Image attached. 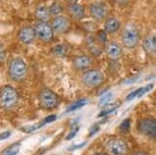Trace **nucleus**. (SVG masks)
Here are the masks:
<instances>
[{"instance_id":"f03ea898","label":"nucleus","mask_w":156,"mask_h":155,"mask_svg":"<svg viewBox=\"0 0 156 155\" xmlns=\"http://www.w3.org/2000/svg\"><path fill=\"white\" fill-rule=\"evenodd\" d=\"M19 102V93L13 87L5 85L0 90V106L8 110L13 108Z\"/></svg>"},{"instance_id":"dca6fc26","label":"nucleus","mask_w":156,"mask_h":155,"mask_svg":"<svg viewBox=\"0 0 156 155\" xmlns=\"http://www.w3.org/2000/svg\"><path fill=\"white\" fill-rule=\"evenodd\" d=\"M120 29V22L115 16H109L104 22V31L107 34H114Z\"/></svg>"},{"instance_id":"aec40b11","label":"nucleus","mask_w":156,"mask_h":155,"mask_svg":"<svg viewBox=\"0 0 156 155\" xmlns=\"http://www.w3.org/2000/svg\"><path fill=\"white\" fill-rule=\"evenodd\" d=\"M49 9H50V12H51L52 17L57 16H61L62 12H63L62 5H61L60 2H58V1L52 2V4L49 6Z\"/></svg>"},{"instance_id":"0eeeda50","label":"nucleus","mask_w":156,"mask_h":155,"mask_svg":"<svg viewBox=\"0 0 156 155\" xmlns=\"http://www.w3.org/2000/svg\"><path fill=\"white\" fill-rule=\"evenodd\" d=\"M106 150L111 155H126L129 152V146L126 141L119 138H112L106 142Z\"/></svg>"},{"instance_id":"72a5a7b5","label":"nucleus","mask_w":156,"mask_h":155,"mask_svg":"<svg viewBox=\"0 0 156 155\" xmlns=\"http://www.w3.org/2000/svg\"><path fill=\"white\" fill-rule=\"evenodd\" d=\"M85 145H86V142L82 143V144H80V145H73V147H69V150H75V149H78V148H82V147H84Z\"/></svg>"},{"instance_id":"f8f14e48","label":"nucleus","mask_w":156,"mask_h":155,"mask_svg":"<svg viewBox=\"0 0 156 155\" xmlns=\"http://www.w3.org/2000/svg\"><path fill=\"white\" fill-rule=\"evenodd\" d=\"M91 64H92V58L89 55H79L73 60V68L80 72H86L87 69H90Z\"/></svg>"},{"instance_id":"cd10ccee","label":"nucleus","mask_w":156,"mask_h":155,"mask_svg":"<svg viewBox=\"0 0 156 155\" xmlns=\"http://www.w3.org/2000/svg\"><path fill=\"white\" fill-rule=\"evenodd\" d=\"M140 92H141V88H138L137 90H135V91H133L132 93H129V94L126 96V100L128 101H131V100H133V99H135L136 97H139V94H140Z\"/></svg>"},{"instance_id":"ddd939ff","label":"nucleus","mask_w":156,"mask_h":155,"mask_svg":"<svg viewBox=\"0 0 156 155\" xmlns=\"http://www.w3.org/2000/svg\"><path fill=\"white\" fill-rule=\"evenodd\" d=\"M105 52H106L108 58H110L111 60H119L123 55V50L122 46L115 42L108 43L106 47H105Z\"/></svg>"},{"instance_id":"58836bf2","label":"nucleus","mask_w":156,"mask_h":155,"mask_svg":"<svg viewBox=\"0 0 156 155\" xmlns=\"http://www.w3.org/2000/svg\"><path fill=\"white\" fill-rule=\"evenodd\" d=\"M154 137H155V139H156V131H155V134H154Z\"/></svg>"},{"instance_id":"f257e3e1","label":"nucleus","mask_w":156,"mask_h":155,"mask_svg":"<svg viewBox=\"0 0 156 155\" xmlns=\"http://www.w3.org/2000/svg\"><path fill=\"white\" fill-rule=\"evenodd\" d=\"M28 66L20 57L12 58L8 64V76L14 82H22L27 78Z\"/></svg>"},{"instance_id":"2eb2a0df","label":"nucleus","mask_w":156,"mask_h":155,"mask_svg":"<svg viewBox=\"0 0 156 155\" xmlns=\"http://www.w3.org/2000/svg\"><path fill=\"white\" fill-rule=\"evenodd\" d=\"M86 41H87L88 49H89V51L92 53V55H94V56H99V55H101V53H102L101 45L102 44L99 42L96 36L95 37L89 36L87 38Z\"/></svg>"},{"instance_id":"4be33fe9","label":"nucleus","mask_w":156,"mask_h":155,"mask_svg":"<svg viewBox=\"0 0 156 155\" xmlns=\"http://www.w3.org/2000/svg\"><path fill=\"white\" fill-rule=\"evenodd\" d=\"M88 103V100L87 99H80V100H76L73 103H72L69 105V107H67L66 109V112H70V111H75V110L79 109V108L85 106Z\"/></svg>"},{"instance_id":"f704fd0d","label":"nucleus","mask_w":156,"mask_h":155,"mask_svg":"<svg viewBox=\"0 0 156 155\" xmlns=\"http://www.w3.org/2000/svg\"><path fill=\"white\" fill-rule=\"evenodd\" d=\"M132 155H148V154L144 151H136V152H134Z\"/></svg>"},{"instance_id":"b1692460","label":"nucleus","mask_w":156,"mask_h":155,"mask_svg":"<svg viewBox=\"0 0 156 155\" xmlns=\"http://www.w3.org/2000/svg\"><path fill=\"white\" fill-rule=\"evenodd\" d=\"M113 97V94L111 92H107L105 93V94H103V96H101V98H100L99 100V104L100 105H105L107 103H109L111 101V99Z\"/></svg>"},{"instance_id":"6e6552de","label":"nucleus","mask_w":156,"mask_h":155,"mask_svg":"<svg viewBox=\"0 0 156 155\" xmlns=\"http://www.w3.org/2000/svg\"><path fill=\"white\" fill-rule=\"evenodd\" d=\"M89 12L91 14V16L95 20H97V22H103V20L106 19L108 12L107 5L103 1L92 2L89 7Z\"/></svg>"},{"instance_id":"e433bc0d","label":"nucleus","mask_w":156,"mask_h":155,"mask_svg":"<svg viewBox=\"0 0 156 155\" xmlns=\"http://www.w3.org/2000/svg\"><path fill=\"white\" fill-rule=\"evenodd\" d=\"M66 1L67 2V3H69V4H72V3H76L78 0H66Z\"/></svg>"},{"instance_id":"4c0bfd02","label":"nucleus","mask_w":156,"mask_h":155,"mask_svg":"<svg viewBox=\"0 0 156 155\" xmlns=\"http://www.w3.org/2000/svg\"><path fill=\"white\" fill-rule=\"evenodd\" d=\"M94 155H106L105 153H96V154H94Z\"/></svg>"},{"instance_id":"6ab92c4d","label":"nucleus","mask_w":156,"mask_h":155,"mask_svg":"<svg viewBox=\"0 0 156 155\" xmlns=\"http://www.w3.org/2000/svg\"><path fill=\"white\" fill-rule=\"evenodd\" d=\"M69 52V47L66 44H57L50 49V53L55 57H64Z\"/></svg>"},{"instance_id":"a878e982","label":"nucleus","mask_w":156,"mask_h":155,"mask_svg":"<svg viewBox=\"0 0 156 155\" xmlns=\"http://www.w3.org/2000/svg\"><path fill=\"white\" fill-rule=\"evenodd\" d=\"M79 130H80V127H79L78 125H73V127H72V131L69 132V136H66V140L69 141V140H72L73 138H75L76 135L78 134V132Z\"/></svg>"},{"instance_id":"423d86ee","label":"nucleus","mask_w":156,"mask_h":155,"mask_svg":"<svg viewBox=\"0 0 156 155\" xmlns=\"http://www.w3.org/2000/svg\"><path fill=\"white\" fill-rule=\"evenodd\" d=\"M82 82L88 88H96L104 82V75L98 69H88L82 76Z\"/></svg>"},{"instance_id":"39448f33","label":"nucleus","mask_w":156,"mask_h":155,"mask_svg":"<svg viewBox=\"0 0 156 155\" xmlns=\"http://www.w3.org/2000/svg\"><path fill=\"white\" fill-rule=\"evenodd\" d=\"M39 102L45 109H53L59 104V97L52 90L43 88L39 93Z\"/></svg>"},{"instance_id":"c85d7f7f","label":"nucleus","mask_w":156,"mask_h":155,"mask_svg":"<svg viewBox=\"0 0 156 155\" xmlns=\"http://www.w3.org/2000/svg\"><path fill=\"white\" fill-rule=\"evenodd\" d=\"M151 89H153V84H149V85H147V86H145V87H142V88H141V92H140V94H139V97H141V96H143V95H145L146 93L149 92Z\"/></svg>"},{"instance_id":"1a4fd4ad","label":"nucleus","mask_w":156,"mask_h":155,"mask_svg":"<svg viewBox=\"0 0 156 155\" xmlns=\"http://www.w3.org/2000/svg\"><path fill=\"white\" fill-rule=\"evenodd\" d=\"M51 26H52V29H53L54 33L59 34V35L66 34L70 29V20L67 16L61 14V16L52 17Z\"/></svg>"},{"instance_id":"f3484780","label":"nucleus","mask_w":156,"mask_h":155,"mask_svg":"<svg viewBox=\"0 0 156 155\" xmlns=\"http://www.w3.org/2000/svg\"><path fill=\"white\" fill-rule=\"evenodd\" d=\"M69 12L73 19L82 20L85 17V7L78 2L72 3L69 6Z\"/></svg>"},{"instance_id":"7c9ffc66","label":"nucleus","mask_w":156,"mask_h":155,"mask_svg":"<svg viewBox=\"0 0 156 155\" xmlns=\"http://www.w3.org/2000/svg\"><path fill=\"white\" fill-rule=\"evenodd\" d=\"M55 119H56V115L52 114V115H49V116H47V118H45V119H44V121L41 122V124L44 125H46V124H49V122H54Z\"/></svg>"},{"instance_id":"9b49d317","label":"nucleus","mask_w":156,"mask_h":155,"mask_svg":"<svg viewBox=\"0 0 156 155\" xmlns=\"http://www.w3.org/2000/svg\"><path fill=\"white\" fill-rule=\"evenodd\" d=\"M138 130L146 136H154L156 131V121L154 118H143L138 122Z\"/></svg>"},{"instance_id":"7ed1b4c3","label":"nucleus","mask_w":156,"mask_h":155,"mask_svg":"<svg viewBox=\"0 0 156 155\" xmlns=\"http://www.w3.org/2000/svg\"><path fill=\"white\" fill-rule=\"evenodd\" d=\"M140 40V34L137 27L133 24H128L122 30V44L123 47L133 49L138 45Z\"/></svg>"},{"instance_id":"bb28decb","label":"nucleus","mask_w":156,"mask_h":155,"mask_svg":"<svg viewBox=\"0 0 156 155\" xmlns=\"http://www.w3.org/2000/svg\"><path fill=\"white\" fill-rule=\"evenodd\" d=\"M106 34L107 33L105 31H99L96 35L97 39H98V41L102 44V45H104L105 42H106Z\"/></svg>"},{"instance_id":"c756f323","label":"nucleus","mask_w":156,"mask_h":155,"mask_svg":"<svg viewBox=\"0 0 156 155\" xmlns=\"http://www.w3.org/2000/svg\"><path fill=\"white\" fill-rule=\"evenodd\" d=\"M6 58V50L3 46L0 44V63H2Z\"/></svg>"},{"instance_id":"2f4dec72","label":"nucleus","mask_w":156,"mask_h":155,"mask_svg":"<svg viewBox=\"0 0 156 155\" xmlns=\"http://www.w3.org/2000/svg\"><path fill=\"white\" fill-rule=\"evenodd\" d=\"M10 136H11V133H10L9 131L3 132V133L0 134V141H2V140H5V139H8Z\"/></svg>"},{"instance_id":"20e7f679","label":"nucleus","mask_w":156,"mask_h":155,"mask_svg":"<svg viewBox=\"0 0 156 155\" xmlns=\"http://www.w3.org/2000/svg\"><path fill=\"white\" fill-rule=\"evenodd\" d=\"M36 38L43 43H49L53 40L54 31L48 22H37L34 26Z\"/></svg>"},{"instance_id":"c9c22d12","label":"nucleus","mask_w":156,"mask_h":155,"mask_svg":"<svg viewBox=\"0 0 156 155\" xmlns=\"http://www.w3.org/2000/svg\"><path fill=\"white\" fill-rule=\"evenodd\" d=\"M98 130H99V127H98V125H96V128H93V129H92V131L90 132V136H93V135H94V133H96V132L98 131Z\"/></svg>"},{"instance_id":"ea45409f","label":"nucleus","mask_w":156,"mask_h":155,"mask_svg":"<svg viewBox=\"0 0 156 155\" xmlns=\"http://www.w3.org/2000/svg\"><path fill=\"white\" fill-rule=\"evenodd\" d=\"M155 17H156V11H155Z\"/></svg>"},{"instance_id":"412c9836","label":"nucleus","mask_w":156,"mask_h":155,"mask_svg":"<svg viewBox=\"0 0 156 155\" xmlns=\"http://www.w3.org/2000/svg\"><path fill=\"white\" fill-rule=\"evenodd\" d=\"M20 147H22V145L20 143H14V144L3 149V151L1 152V155H16L20 150Z\"/></svg>"},{"instance_id":"9d476101","label":"nucleus","mask_w":156,"mask_h":155,"mask_svg":"<svg viewBox=\"0 0 156 155\" xmlns=\"http://www.w3.org/2000/svg\"><path fill=\"white\" fill-rule=\"evenodd\" d=\"M17 39L23 45H30L36 39V33L35 29L32 26H25L20 28L17 33Z\"/></svg>"},{"instance_id":"4468645a","label":"nucleus","mask_w":156,"mask_h":155,"mask_svg":"<svg viewBox=\"0 0 156 155\" xmlns=\"http://www.w3.org/2000/svg\"><path fill=\"white\" fill-rule=\"evenodd\" d=\"M143 49L150 56H156V34L148 35L143 41Z\"/></svg>"},{"instance_id":"473e14b6","label":"nucleus","mask_w":156,"mask_h":155,"mask_svg":"<svg viewBox=\"0 0 156 155\" xmlns=\"http://www.w3.org/2000/svg\"><path fill=\"white\" fill-rule=\"evenodd\" d=\"M115 2L120 6H126V5L129 4V0H115Z\"/></svg>"},{"instance_id":"393cba45","label":"nucleus","mask_w":156,"mask_h":155,"mask_svg":"<svg viewBox=\"0 0 156 155\" xmlns=\"http://www.w3.org/2000/svg\"><path fill=\"white\" fill-rule=\"evenodd\" d=\"M129 127H131V121L129 119H125L119 125V130L122 132V133H128L129 131Z\"/></svg>"},{"instance_id":"a211bd4d","label":"nucleus","mask_w":156,"mask_h":155,"mask_svg":"<svg viewBox=\"0 0 156 155\" xmlns=\"http://www.w3.org/2000/svg\"><path fill=\"white\" fill-rule=\"evenodd\" d=\"M35 17L38 22H49L52 17L51 12H50L49 6L46 5H40L35 10Z\"/></svg>"},{"instance_id":"5701e85b","label":"nucleus","mask_w":156,"mask_h":155,"mask_svg":"<svg viewBox=\"0 0 156 155\" xmlns=\"http://www.w3.org/2000/svg\"><path fill=\"white\" fill-rule=\"evenodd\" d=\"M119 106V104H111V105H108V106H105L101 110V112L99 113L98 116H99V118H101V116H105V115L109 114V113L113 112Z\"/></svg>"}]
</instances>
